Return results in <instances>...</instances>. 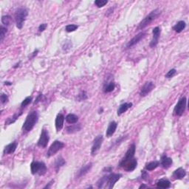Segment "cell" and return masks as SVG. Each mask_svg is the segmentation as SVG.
Listing matches in <instances>:
<instances>
[{
	"mask_svg": "<svg viewBox=\"0 0 189 189\" xmlns=\"http://www.w3.org/2000/svg\"><path fill=\"white\" fill-rule=\"evenodd\" d=\"M38 112L33 111L31 112L30 114H28V115L26 117V120L23 124V127L22 129L23 130H25V132H30L32 129H33V127H35V125L36 124V123L38 122Z\"/></svg>",
	"mask_w": 189,
	"mask_h": 189,
	"instance_id": "6da1fadb",
	"label": "cell"
},
{
	"mask_svg": "<svg viewBox=\"0 0 189 189\" xmlns=\"http://www.w3.org/2000/svg\"><path fill=\"white\" fill-rule=\"evenodd\" d=\"M28 15L27 9L25 8H20L17 9L15 14V20L16 24H17V27L18 29H22L23 27L24 23H25L26 18Z\"/></svg>",
	"mask_w": 189,
	"mask_h": 189,
	"instance_id": "7a4b0ae2",
	"label": "cell"
},
{
	"mask_svg": "<svg viewBox=\"0 0 189 189\" xmlns=\"http://www.w3.org/2000/svg\"><path fill=\"white\" fill-rule=\"evenodd\" d=\"M160 14L161 12L159 9H155L154 11H151V12H150V14H148V16H146V17L140 22L138 28L140 29V30L145 28V27H147L148 25H150L153 21L155 20L157 18L159 17Z\"/></svg>",
	"mask_w": 189,
	"mask_h": 189,
	"instance_id": "3957f363",
	"label": "cell"
},
{
	"mask_svg": "<svg viewBox=\"0 0 189 189\" xmlns=\"http://www.w3.org/2000/svg\"><path fill=\"white\" fill-rule=\"evenodd\" d=\"M30 170L32 174H38L39 176H43L46 174L47 166L43 162H38V161H33L30 164Z\"/></svg>",
	"mask_w": 189,
	"mask_h": 189,
	"instance_id": "277c9868",
	"label": "cell"
},
{
	"mask_svg": "<svg viewBox=\"0 0 189 189\" xmlns=\"http://www.w3.org/2000/svg\"><path fill=\"white\" fill-rule=\"evenodd\" d=\"M119 166L120 168H123L127 172H133L138 166V160L135 158L129 160L125 161V162H120Z\"/></svg>",
	"mask_w": 189,
	"mask_h": 189,
	"instance_id": "5b68a950",
	"label": "cell"
},
{
	"mask_svg": "<svg viewBox=\"0 0 189 189\" xmlns=\"http://www.w3.org/2000/svg\"><path fill=\"white\" fill-rule=\"evenodd\" d=\"M186 102L187 100L185 97H182L181 98L179 101L177 102V105L174 107V114L176 116H181L182 115L184 112L186 108Z\"/></svg>",
	"mask_w": 189,
	"mask_h": 189,
	"instance_id": "8992f818",
	"label": "cell"
},
{
	"mask_svg": "<svg viewBox=\"0 0 189 189\" xmlns=\"http://www.w3.org/2000/svg\"><path fill=\"white\" fill-rule=\"evenodd\" d=\"M64 147V143L63 142L59 141V140H56V141L53 142L52 143L50 147L49 148V150L47 152V157H50L53 156L54 154H56V153L59 151H60L61 149H62Z\"/></svg>",
	"mask_w": 189,
	"mask_h": 189,
	"instance_id": "52a82bcc",
	"label": "cell"
},
{
	"mask_svg": "<svg viewBox=\"0 0 189 189\" xmlns=\"http://www.w3.org/2000/svg\"><path fill=\"white\" fill-rule=\"evenodd\" d=\"M122 177L120 174H111L109 175L106 176V184H105V188H112L114 187V184L117 182Z\"/></svg>",
	"mask_w": 189,
	"mask_h": 189,
	"instance_id": "ba28073f",
	"label": "cell"
},
{
	"mask_svg": "<svg viewBox=\"0 0 189 189\" xmlns=\"http://www.w3.org/2000/svg\"><path fill=\"white\" fill-rule=\"evenodd\" d=\"M50 140V136H49V132L47 129H43L41 131V136H40L39 140H38V147H41V148H45L47 146L48 143H49Z\"/></svg>",
	"mask_w": 189,
	"mask_h": 189,
	"instance_id": "9c48e42d",
	"label": "cell"
},
{
	"mask_svg": "<svg viewBox=\"0 0 189 189\" xmlns=\"http://www.w3.org/2000/svg\"><path fill=\"white\" fill-rule=\"evenodd\" d=\"M103 141V137L102 135H98V136H97L96 138H95L91 149V154L93 156H95V155L96 154V153L98 151V150L101 148V146H102Z\"/></svg>",
	"mask_w": 189,
	"mask_h": 189,
	"instance_id": "30bf717a",
	"label": "cell"
},
{
	"mask_svg": "<svg viewBox=\"0 0 189 189\" xmlns=\"http://www.w3.org/2000/svg\"><path fill=\"white\" fill-rule=\"evenodd\" d=\"M154 84L152 81H147L145 83V84L141 87V90H140V96L145 97L150 92H151L153 90V89L154 88Z\"/></svg>",
	"mask_w": 189,
	"mask_h": 189,
	"instance_id": "8fae6325",
	"label": "cell"
},
{
	"mask_svg": "<svg viewBox=\"0 0 189 189\" xmlns=\"http://www.w3.org/2000/svg\"><path fill=\"white\" fill-rule=\"evenodd\" d=\"M161 30L160 27H156L153 29L152 33H153V38L152 40L150 42V47H155L157 45L158 41H159L160 35Z\"/></svg>",
	"mask_w": 189,
	"mask_h": 189,
	"instance_id": "7c38bea8",
	"label": "cell"
},
{
	"mask_svg": "<svg viewBox=\"0 0 189 189\" xmlns=\"http://www.w3.org/2000/svg\"><path fill=\"white\" fill-rule=\"evenodd\" d=\"M145 36H146V33H143V32L139 33L138 34L135 35V37H133V38H132V39L129 41L127 45V48L132 47L135 46V44H138L139 42H140V41H141V40L143 39Z\"/></svg>",
	"mask_w": 189,
	"mask_h": 189,
	"instance_id": "4fadbf2b",
	"label": "cell"
},
{
	"mask_svg": "<svg viewBox=\"0 0 189 189\" xmlns=\"http://www.w3.org/2000/svg\"><path fill=\"white\" fill-rule=\"evenodd\" d=\"M135 148H136V147H135V143H132V144L129 146V149L127 150V153H126L125 157L123 158L122 160H121L120 162H125V161L132 159V158L134 157V156H135Z\"/></svg>",
	"mask_w": 189,
	"mask_h": 189,
	"instance_id": "5bb4252c",
	"label": "cell"
},
{
	"mask_svg": "<svg viewBox=\"0 0 189 189\" xmlns=\"http://www.w3.org/2000/svg\"><path fill=\"white\" fill-rule=\"evenodd\" d=\"M64 116L62 114L59 113V114H57V117L56 118V131L57 132H59L62 129L63 127H64Z\"/></svg>",
	"mask_w": 189,
	"mask_h": 189,
	"instance_id": "9a60e30c",
	"label": "cell"
},
{
	"mask_svg": "<svg viewBox=\"0 0 189 189\" xmlns=\"http://www.w3.org/2000/svg\"><path fill=\"white\" fill-rule=\"evenodd\" d=\"M17 146H18V143H17V142H16V141L10 143V144L8 145V146H6L5 147L3 153H4L5 155L13 154V153L16 151V149H17Z\"/></svg>",
	"mask_w": 189,
	"mask_h": 189,
	"instance_id": "2e32d148",
	"label": "cell"
},
{
	"mask_svg": "<svg viewBox=\"0 0 189 189\" xmlns=\"http://www.w3.org/2000/svg\"><path fill=\"white\" fill-rule=\"evenodd\" d=\"M185 175H186V172H185V169L181 167L176 169L173 173V177L175 180H182L185 177Z\"/></svg>",
	"mask_w": 189,
	"mask_h": 189,
	"instance_id": "e0dca14e",
	"label": "cell"
},
{
	"mask_svg": "<svg viewBox=\"0 0 189 189\" xmlns=\"http://www.w3.org/2000/svg\"><path fill=\"white\" fill-rule=\"evenodd\" d=\"M117 123L115 122V121H112V122H111L110 123H109V127H108L107 130H106V137H107V138H110V137H112V135L114 134V132H115L116 129H117Z\"/></svg>",
	"mask_w": 189,
	"mask_h": 189,
	"instance_id": "ac0fdd59",
	"label": "cell"
},
{
	"mask_svg": "<svg viewBox=\"0 0 189 189\" xmlns=\"http://www.w3.org/2000/svg\"><path fill=\"white\" fill-rule=\"evenodd\" d=\"M172 159L171 157H169L168 156H166V154L163 155L161 157V161H160V164L164 169H167L170 167L172 165Z\"/></svg>",
	"mask_w": 189,
	"mask_h": 189,
	"instance_id": "d6986e66",
	"label": "cell"
},
{
	"mask_svg": "<svg viewBox=\"0 0 189 189\" xmlns=\"http://www.w3.org/2000/svg\"><path fill=\"white\" fill-rule=\"evenodd\" d=\"M92 167H93V163H91L89 164L85 165L83 167H81V169L78 172L77 174L78 178H80V177H83V176H84L85 174H87V173L90 172V170L91 169Z\"/></svg>",
	"mask_w": 189,
	"mask_h": 189,
	"instance_id": "ffe728a7",
	"label": "cell"
},
{
	"mask_svg": "<svg viewBox=\"0 0 189 189\" xmlns=\"http://www.w3.org/2000/svg\"><path fill=\"white\" fill-rule=\"evenodd\" d=\"M132 103H124L120 105L118 109H117V115L120 116L122 114H123L124 112H127L129 108L132 107Z\"/></svg>",
	"mask_w": 189,
	"mask_h": 189,
	"instance_id": "44dd1931",
	"label": "cell"
},
{
	"mask_svg": "<svg viewBox=\"0 0 189 189\" xmlns=\"http://www.w3.org/2000/svg\"><path fill=\"white\" fill-rule=\"evenodd\" d=\"M157 188H169L171 187V182L170 181L166 180V179H160L157 182Z\"/></svg>",
	"mask_w": 189,
	"mask_h": 189,
	"instance_id": "7402d4cb",
	"label": "cell"
},
{
	"mask_svg": "<svg viewBox=\"0 0 189 189\" xmlns=\"http://www.w3.org/2000/svg\"><path fill=\"white\" fill-rule=\"evenodd\" d=\"M186 27V24L184 21H180V22H177L175 25L173 27V30L174 31H176L177 33H181L184 29Z\"/></svg>",
	"mask_w": 189,
	"mask_h": 189,
	"instance_id": "603a6c76",
	"label": "cell"
},
{
	"mask_svg": "<svg viewBox=\"0 0 189 189\" xmlns=\"http://www.w3.org/2000/svg\"><path fill=\"white\" fill-rule=\"evenodd\" d=\"M65 163H66L65 160H64V159L62 157H58L57 159H56V162H55V166H54L55 169H56V172H58V171H59L63 166L65 165Z\"/></svg>",
	"mask_w": 189,
	"mask_h": 189,
	"instance_id": "cb8c5ba5",
	"label": "cell"
},
{
	"mask_svg": "<svg viewBox=\"0 0 189 189\" xmlns=\"http://www.w3.org/2000/svg\"><path fill=\"white\" fill-rule=\"evenodd\" d=\"M66 121L69 124H74L76 123L78 120V117L75 115V114H67L66 117Z\"/></svg>",
	"mask_w": 189,
	"mask_h": 189,
	"instance_id": "d4e9b609",
	"label": "cell"
},
{
	"mask_svg": "<svg viewBox=\"0 0 189 189\" xmlns=\"http://www.w3.org/2000/svg\"><path fill=\"white\" fill-rule=\"evenodd\" d=\"M115 88V84H114V81H110L108 84H106L105 85L104 87H103V91H104L105 93H111Z\"/></svg>",
	"mask_w": 189,
	"mask_h": 189,
	"instance_id": "484cf974",
	"label": "cell"
},
{
	"mask_svg": "<svg viewBox=\"0 0 189 189\" xmlns=\"http://www.w3.org/2000/svg\"><path fill=\"white\" fill-rule=\"evenodd\" d=\"M81 130V125L80 124H75V125L69 126V127H67V132L69 134H72L75 133V132H78Z\"/></svg>",
	"mask_w": 189,
	"mask_h": 189,
	"instance_id": "4316f807",
	"label": "cell"
},
{
	"mask_svg": "<svg viewBox=\"0 0 189 189\" xmlns=\"http://www.w3.org/2000/svg\"><path fill=\"white\" fill-rule=\"evenodd\" d=\"M160 163L158 161H152V162H150L148 163H146V169L148 171H153L156 168H157L159 166Z\"/></svg>",
	"mask_w": 189,
	"mask_h": 189,
	"instance_id": "83f0119b",
	"label": "cell"
},
{
	"mask_svg": "<svg viewBox=\"0 0 189 189\" xmlns=\"http://www.w3.org/2000/svg\"><path fill=\"white\" fill-rule=\"evenodd\" d=\"M21 114H22V112H20L19 114H15L12 117H9V118L7 120V121H5V125H10V124L15 122V121L18 119V117H19Z\"/></svg>",
	"mask_w": 189,
	"mask_h": 189,
	"instance_id": "f1b7e54d",
	"label": "cell"
},
{
	"mask_svg": "<svg viewBox=\"0 0 189 189\" xmlns=\"http://www.w3.org/2000/svg\"><path fill=\"white\" fill-rule=\"evenodd\" d=\"M11 22V17L10 16H3L2 17V23L4 25L6 26H8L10 25Z\"/></svg>",
	"mask_w": 189,
	"mask_h": 189,
	"instance_id": "f546056e",
	"label": "cell"
},
{
	"mask_svg": "<svg viewBox=\"0 0 189 189\" xmlns=\"http://www.w3.org/2000/svg\"><path fill=\"white\" fill-rule=\"evenodd\" d=\"M7 31L8 30L6 27H5L4 26H1V27H0V41H3V40H4Z\"/></svg>",
	"mask_w": 189,
	"mask_h": 189,
	"instance_id": "4dcf8cb0",
	"label": "cell"
},
{
	"mask_svg": "<svg viewBox=\"0 0 189 189\" xmlns=\"http://www.w3.org/2000/svg\"><path fill=\"white\" fill-rule=\"evenodd\" d=\"M32 100H33V98H32V97H27V98L22 101V103H21V106H22V108L25 107L26 106H27V105L30 104V103L32 102Z\"/></svg>",
	"mask_w": 189,
	"mask_h": 189,
	"instance_id": "1f68e13d",
	"label": "cell"
},
{
	"mask_svg": "<svg viewBox=\"0 0 189 189\" xmlns=\"http://www.w3.org/2000/svg\"><path fill=\"white\" fill-rule=\"evenodd\" d=\"M108 3V1L106 0H96L95 2V4L96 5V6L98 8H102L103 6L106 5Z\"/></svg>",
	"mask_w": 189,
	"mask_h": 189,
	"instance_id": "d6a6232c",
	"label": "cell"
},
{
	"mask_svg": "<svg viewBox=\"0 0 189 189\" xmlns=\"http://www.w3.org/2000/svg\"><path fill=\"white\" fill-rule=\"evenodd\" d=\"M87 99V95L86 93V92L82 91L79 93L78 95V101H84V100Z\"/></svg>",
	"mask_w": 189,
	"mask_h": 189,
	"instance_id": "836d02e7",
	"label": "cell"
},
{
	"mask_svg": "<svg viewBox=\"0 0 189 189\" xmlns=\"http://www.w3.org/2000/svg\"><path fill=\"white\" fill-rule=\"evenodd\" d=\"M78 25H69L66 27L65 30L66 31L68 32V33H71V32L75 31V30H77Z\"/></svg>",
	"mask_w": 189,
	"mask_h": 189,
	"instance_id": "e575fe53",
	"label": "cell"
},
{
	"mask_svg": "<svg viewBox=\"0 0 189 189\" xmlns=\"http://www.w3.org/2000/svg\"><path fill=\"white\" fill-rule=\"evenodd\" d=\"M0 99H1L2 103L4 104V103H6L8 101V95L6 94L2 93V94L1 95V97H0Z\"/></svg>",
	"mask_w": 189,
	"mask_h": 189,
	"instance_id": "d590c367",
	"label": "cell"
},
{
	"mask_svg": "<svg viewBox=\"0 0 189 189\" xmlns=\"http://www.w3.org/2000/svg\"><path fill=\"white\" fill-rule=\"evenodd\" d=\"M176 72H177V71H176L175 69H170V70L168 72V73L166 75V77L168 78H172V77L174 76V75H175Z\"/></svg>",
	"mask_w": 189,
	"mask_h": 189,
	"instance_id": "8d00e7d4",
	"label": "cell"
},
{
	"mask_svg": "<svg viewBox=\"0 0 189 189\" xmlns=\"http://www.w3.org/2000/svg\"><path fill=\"white\" fill-rule=\"evenodd\" d=\"M47 27V24H41V25L38 27V30H39V32H43L45 30H46Z\"/></svg>",
	"mask_w": 189,
	"mask_h": 189,
	"instance_id": "74e56055",
	"label": "cell"
},
{
	"mask_svg": "<svg viewBox=\"0 0 189 189\" xmlns=\"http://www.w3.org/2000/svg\"><path fill=\"white\" fill-rule=\"evenodd\" d=\"M142 179L144 180H148V173H147L146 172H145V171H142V176H141Z\"/></svg>",
	"mask_w": 189,
	"mask_h": 189,
	"instance_id": "f35d334b",
	"label": "cell"
},
{
	"mask_svg": "<svg viewBox=\"0 0 189 189\" xmlns=\"http://www.w3.org/2000/svg\"><path fill=\"white\" fill-rule=\"evenodd\" d=\"M53 182H54V181L52 180L51 182H49V184H48V185H47L46 186H45L44 188H50V185H52V184H53Z\"/></svg>",
	"mask_w": 189,
	"mask_h": 189,
	"instance_id": "ab89813d",
	"label": "cell"
},
{
	"mask_svg": "<svg viewBox=\"0 0 189 189\" xmlns=\"http://www.w3.org/2000/svg\"><path fill=\"white\" fill-rule=\"evenodd\" d=\"M104 170H106L107 172H112V167H108V168H105Z\"/></svg>",
	"mask_w": 189,
	"mask_h": 189,
	"instance_id": "60d3db41",
	"label": "cell"
},
{
	"mask_svg": "<svg viewBox=\"0 0 189 189\" xmlns=\"http://www.w3.org/2000/svg\"><path fill=\"white\" fill-rule=\"evenodd\" d=\"M5 85H11L12 84V83H11V82H9V81H5Z\"/></svg>",
	"mask_w": 189,
	"mask_h": 189,
	"instance_id": "b9f144b4",
	"label": "cell"
},
{
	"mask_svg": "<svg viewBox=\"0 0 189 189\" xmlns=\"http://www.w3.org/2000/svg\"><path fill=\"white\" fill-rule=\"evenodd\" d=\"M147 187H148V186H147V185H141L140 187H139V188H147Z\"/></svg>",
	"mask_w": 189,
	"mask_h": 189,
	"instance_id": "7bdbcfd3",
	"label": "cell"
}]
</instances>
